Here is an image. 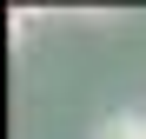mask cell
<instances>
[{"label":"cell","mask_w":146,"mask_h":139,"mask_svg":"<svg viewBox=\"0 0 146 139\" xmlns=\"http://www.w3.org/2000/svg\"><path fill=\"white\" fill-rule=\"evenodd\" d=\"M93 139H146V119H133V113H113V119L93 132Z\"/></svg>","instance_id":"1"},{"label":"cell","mask_w":146,"mask_h":139,"mask_svg":"<svg viewBox=\"0 0 146 139\" xmlns=\"http://www.w3.org/2000/svg\"><path fill=\"white\" fill-rule=\"evenodd\" d=\"M139 119H146V113H139Z\"/></svg>","instance_id":"2"}]
</instances>
